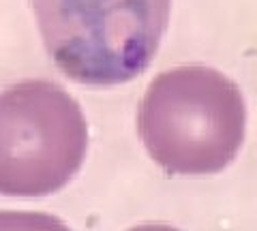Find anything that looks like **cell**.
Segmentation results:
<instances>
[{"label": "cell", "mask_w": 257, "mask_h": 231, "mask_svg": "<svg viewBox=\"0 0 257 231\" xmlns=\"http://www.w3.org/2000/svg\"><path fill=\"white\" fill-rule=\"evenodd\" d=\"M88 124L62 86L43 79L0 95V195L47 197L80 171Z\"/></svg>", "instance_id": "cell-3"}, {"label": "cell", "mask_w": 257, "mask_h": 231, "mask_svg": "<svg viewBox=\"0 0 257 231\" xmlns=\"http://www.w3.org/2000/svg\"><path fill=\"white\" fill-rule=\"evenodd\" d=\"M54 64L84 86L144 73L169 24L171 0H30Z\"/></svg>", "instance_id": "cell-2"}, {"label": "cell", "mask_w": 257, "mask_h": 231, "mask_svg": "<svg viewBox=\"0 0 257 231\" xmlns=\"http://www.w3.org/2000/svg\"><path fill=\"white\" fill-rule=\"evenodd\" d=\"M141 141L167 173L212 176L240 152L247 103L227 75L204 64L163 71L139 107Z\"/></svg>", "instance_id": "cell-1"}]
</instances>
